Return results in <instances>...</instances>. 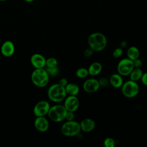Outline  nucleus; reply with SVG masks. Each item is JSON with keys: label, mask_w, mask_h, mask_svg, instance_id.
Wrapping results in <instances>:
<instances>
[{"label": "nucleus", "mask_w": 147, "mask_h": 147, "mask_svg": "<svg viewBox=\"0 0 147 147\" xmlns=\"http://www.w3.org/2000/svg\"><path fill=\"white\" fill-rule=\"evenodd\" d=\"M74 118H75L74 112L67 111V114H66V115H65V119L66 121H73V120H74Z\"/></svg>", "instance_id": "obj_26"}, {"label": "nucleus", "mask_w": 147, "mask_h": 147, "mask_svg": "<svg viewBox=\"0 0 147 147\" xmlns=\"http://www.w3.org/2000/svg\"><path fill=\"white\" fill-rule=\"evenodd\" d=\"M143 74V72L140 68H134L129 75L130 76V80L137 82L141 79Z\"/></svg>", "instance_id": "obj_19"}, {"label": "nucleus", "mask_w": 147, "mask_h": 147, "mask_svg": "<svg viewBox=\"0 0 147 147\" xmlns=\"http://www.w3.org/2000/svg\"><path fill=\"white\" fill-rule=\"evenodd\" d=\"M104 146L106 147H114L115 142L114 140L111 137H107L103 141Z\"/></svg>", "instance_id": "obj_23"}, {"label": "nucleus", "mask_w": 147, "mask_h": 147, "mask_svg": "<svg viewBox=\"0 0 147 147\" xmlns=\"http://www.w3.org/2000/svg\"><path fill=\"white\" fill-rule=\"evenodd\" d=\"M67 94L69 95L76 96L80 91L79 86L74 83H68L65 87Z\"/></svg>", "instance_id": "obj_17"}, {"label": "nucleus", "mask_w": 147, "mask_h": 147, "mask_svg": "<svg viewBox=\"0 0 147 147\" xmlns=\"http://www.w3.org/2000/svg\"><path fill=\"white\" fill-rule=\"evenodd\" d=\"M67 112L64 105H56L50 107L47 115L52 121L60 122L65 119Z\"/></svg>", "instance_id": "obj_4"}, {"label": "nucleus", "mask_w": 147, "mask_h": 147, "mask_svg": "<svg viewBox=\"0 0 147 147\" xmlns=\"http://www.w3.org/2000/svg\"><path fill=\"white\" fill-rule=\"evenodd\" d=\"M121 87L122 94L128 98H132L136 96L140 91V87L137 83L131 80L123 82Z\"/></svg>", "instance_id": "obj_6"}, {"label": "nucleus", "mask_w": 147, "mask_h": 147, "mask_svg": "<svg viewBox=\"0 0 147 147\" xmlns=\"http://www.w3.org/2000/svg\"><path fill=\"white\" fill-rule=\"evenodd\" d=\"M127 58L131 60H134L140 56V51L135 46L130 47L127 50Z\"/></svg>", "instance_id": "obj_18"}, {"label": "nucleus", "mask_w": 147, "mask_h": 147, "mask_svg": "<svg viewBox=\"0 0 147 147\" xmlns=\"http://www.w3.org/2000/svg\"><path fill=\"white\" fill-rule=\"evenodd\" d=\"M140 80L143 84L147 86V72L143 73Z\"/></svg>", "instance_id": "obj_29"}, {"label": "nucleus", "mask_w": 147, "mask_h": 147, "mask_svg": "<svg viewBox=\"0 0 147 147\" xmlns=\"http://www.w3.org/2000/svg\"><path fill=\"white\" fill-rule=\"evenodd\" d=\"M102 66L99 62H94L90 64L88 68V74L92 76L98 75L102 71Z\"/></svg>", "instance_id": "obj_16"}, {"label": "nucleus", "mask_w": 147, "mask_h": 147, "mask_svg": "<svg viewBox=\"0 0 147 147\" xmlns=\"http://www.w3.org/2000/svg\"><path fill=\"white\" fill-rule=\"evenodd\" d=\"M15 51V47L13 42L7 40L5 41L1 48V52L2 55L5 57H10L13 55Z\"/></svg>", "instance_id": "obj_12"}, {"label": "nucleus", "mask_w": 147, "mask_h": 147, "mask_svg": "<svg viewBox=\"0 0 147 147\" xmlns=\"http://www.w3.org/2000/svg\"><path fill=\"white\" fill-rule=\"evenodd\" d=\"M24 1L28 2H33L34 0H24Z\"/></svg>", "instance_id": "obj_32"}, {"label": "nucleus", "mask_w": 147, "mask_h": 147, "mask_svg": "<svg viewBox=\"0 0 147 147\" xmlns=\"http://www.w3.org/2000/svg\"><path fill=\"white\" fill-rule=\"evenodd\" d=\"M6 1V0H0V1Z\"/></svg>", "instance_id": "obj_33"}, {"label": "nucleus", "mask_w": 147, "mask_h": 147, "mask_svg": "<svg viewBox=\"0 0 147 147\" xmlns=\"http://www.w3.org/2000/svg\"><path fill=\"white\" fill-rule=\"evenodd\" d=\"M98 80L94 78L87 79L83 84V89L87 93H94L100 88Z\"/></svg>", "instance_id": "obj_10"}, {"label": "nucleus", "mask_w": 147, "mask_h": 147, "mask_svg": "<svg viewBox=\"0 0 147 147\" xmlns=\"http://www.w3.org/2000/svg\"><path fill=\"white\" fill-rule=\"evenodd\" d=\"M81 131L80 123L73 120L67 121L61 127V133L67 137H74L78 135Z\"/></svg>", "instance_id": "obj_5"}, {"label": "nucleus", "mask_w": 147, "mask_h": 147, "mask_svg": "<svg viewBox=\"0 0 147 147\" xmlns=\"http://www.w3.org/2000/svg\"><path fill=\"white\" fill-rule=\"evenodd\" d=\"M134 68L133 60L125 58L120 60L117 65V71L121 76H127Z\"/></svg>", "instance_id": "obj_7"}, {"label": "nucleus", "mask_w": 147, "mask_h": 147, "mask_svg": "<svg viewBox=\"0 0 147 147\" xmlns=\"http://www.w3.org/2000/svg\"><path fill=\"white\" fill-rule=\"evenodd\" d=\"M94 51L90 48H88L87 49H86L83 52V55L85 57H89L90 56H91L94 53Z\"/></svg>", "instance_id": "obj_28"}, {"label": "nucleus", "mask_w": 147, "mask_h": 147, "mask_svg": "<svg viewBox=\"0 0 147 147\" xmlns=\"http://www.w3.org/2000/svg\"><path fill=\"white\" fill-rule=\"evenodd\" d=\"M81 130L84 132H90L95 129V122L91 118H84L80 123Z\"/></svg>", "instance_id": "obj_14"}, {"label": "nucleus", "mask_w": 147, "mask_h": 147, "mask_svg": "<svg viewBox=\"0 0 147 147\" xmlns=\"http://www.w3.org/2000/svg\"><path fill=\"white\" fill-rule=\"evenodd\" d=\"M30 63L35 68H43L45 67L46 59L42 55L34 53L30 57Z\"/></svg>", "instance_id": "obj_11"}, {"label": "nucleus", "mask_w": 147, "mask_h": 147, "mask_svg": "<svg viewBox=\"0 0 147 147\" xmlns=\"http://www.w3.org/2000/svg\"><path fill=\"white\" fill-rule=\"evenodd\" d=\"M34 122L35 128L39 131H46L49 128V122L44 117H36Z\"/></svg>", "instance_id": "obj_13"}, {"label": "nucleus", "mask_w": 147, "mask_h": 147, "mask_svg": "<svg viewBox=\"0 0 147 147\" xmlns=\"http://www.w3.org/2000/svg\"><path fill=\"white\" fill-rule=\"evenodd\" d=\"M64 106L67 111L75 112L79 106V100L76 96L69 95L64 99Z\"/></svg>", "instance_id": "obj_9"}, {"label": "nucleus", "mask_w": 147, "mask_h": 147, "mask_svg": "<svg viewBox=\"0 0 147 147\" xmlns=\"http://www.w3.org/2000/svg\"><path fill=\"white\" fill-rule=\"evenodd\" d=\"M127 45V42L126 41H122L120 42V44H119V46L121 48H124L126 47V46Z\"/></svg>", "instance_id": "obj_31"}, {"label": "nucleus", "mask_w": 147, "mask_h": 147, "mask_svg": "<svg viewBox=\"0 0 147 147\" xmlns=\"http://www.w3.org/2000/svg\"><path fill=\"white\" fill-rule=\"evenodd\" d=\"M68 83V80L65 78H63L60 79L59 80V84H60L61 86H62L63 87H65Z\"/></svg>", "instance_id": "obj_30"}, {"label": "nucleus", "mask_w": 147, "mask_h": 147, "mask_svg": "<svg viewBox=\"0 0 147 147\" xmlns=\"http://www.w3.org/2000/svg\"><path fill=\"white\" fill-rule=\"evenodd\" d=\"M51 106L46 100H40L33 108V113L36 117H45L47 115Z\"/></svg>", "instance_id": "obj_8"}, {"label": "nucleus", "mask_w": 147, "mask_h": 147, "mask_svg": "<svg viewBox=\"0 0 147 147\" xmlns=\"http://www.w3.org/2000/svg\"><path fill=\"white\" fill-rule=\"evenodd\" d=\"M45 70L47 71L48 74L49 75V76H56L58 75L59 70V68H57V67H46Z\"/></svg>", "instance_id": "obj_22"}, {"label": "nucleus", "mask_w": 147, "mask_h": 147, "mask_svg": "<svg viewBox=\"0 0 147 147\" xmlns=\"http://www.w3.org/2000/svg\"><path fill=\"white\" fill-rule=\"evenodd\" d=\"M99 83L100 84V86H102V87H106L107 86L109 83V79H107L105 77H102V78H100L99 80Z\"/></svg>", "instance_id": "obj_25"}, {"label": "nucleus", "mask_w": 147, "mask_h": 147, "mask_svg": "<svg viewBox=\"0 0 147 147\" xmlns=\"http://www.w3.org/2000/svg\"><path fill=\"white\" fill-rule=\"evenodd\" d=\"M58 61L55 57H49L46 59V67H57Z\"/></svg>", "instance_id": "obj_21"}, {"label": "nucleus", "mask_w": 147, "mask_h": 147, "mask_svg": "<svg viewBox=\"0 0 147 147\" xmlns=\"http://www.w3.org/2000/svg\"><path fill=\"white\" fill-rule=\"evenodd\" d=\"M48 98L55 103L61 102L66 98L67 93L65 87L61 86L59 83L51 85L47 92Z\"/></svg>", "instance_id": "obj_2"}, {"label": "nucleus", "mask_w": 147, "mask_h": 147, "mask_svg": "<svg viewBox=\"0 0 147 147\" xmlns=\"http://www.w3.org/2000/svg\"><path fill=\"white\" fill-rule=\"evenodd\" d=\"M134 68H140L142 65V61L139 57L133 60Z\"/></svg>", "instance_id": "obj_27"}, {"label": "nucleus", "mask_w": 147, "mask_h": 147, "mask_svg": "<svg viewBox=\"0 0 147 147\" xmlns=\"http://www.w3.org/2000/svg\"><path fill=\"white\" fill-rule=\"evenodd\" d=\"M123 54V49L121 48V47L117 48L114 49V51L113 52V56L115 58L118 59Z\"/></svg>", "instance_id": "obj_24"}, {"label": "nucleus", "mask_w": 147, "mask_h": 147, "mask_svg": "<svg viewBox=\"0 0 147 147\" xmlns=\"http://www.w3.org/2000/svg\"><path fill=\"white\" fill-rule=\"evenodd\" d=\"M87 42L94 52L103 51L107 45V38L102 33L95 32L90 34L87 38Z\"/></svg>", "instance_id": "obj_1"}, {"label": "nucleus", "mask_w": 147, "mask_h": 147, "mask_svg": "<svg viewBox=\"0 0 147 147\" xmlns=\"http://www.w3.org/2000/svg\"><path fill=\"white\" fill-rule=\"evenodd\" d=\"M49 75L45 69L36 68L32 73L31 80L32 83L38 87L46 86L49 82Z\"/></svg>", "instance_id": "obj_3"}, {"label": "nucleus", "mask_w": 147, "mask_h": 147, "mask_svg": "<svg viewBox=\"0 0 147 147\" xmlns=\"http://www.w3.org/2000/svg\"><path fill=\"white\" fill-rule=\"evenodd\" d=\"M88 75V69L84 67L79 68L76 71V75L79 78H85Z\"/></svg>", "instance_id": "obj_20"}, {"label": "nucleus", "mask_w": 147, "mask_h": 147, "mask_svg": "<svg viewBox=\"0 0 147 147\" xmlns=\"http://www.w3.org/2000/svg\"><path fill=\"white\" fill-rule=\"evenodd\" d=\"M109 80V83L111 84V86L115 88H118L121 87V86L123 83L122 76H121L118 73L114 74L111 75Z\"/></svg>", "instance_id": "obj_15"}]
</instances>
